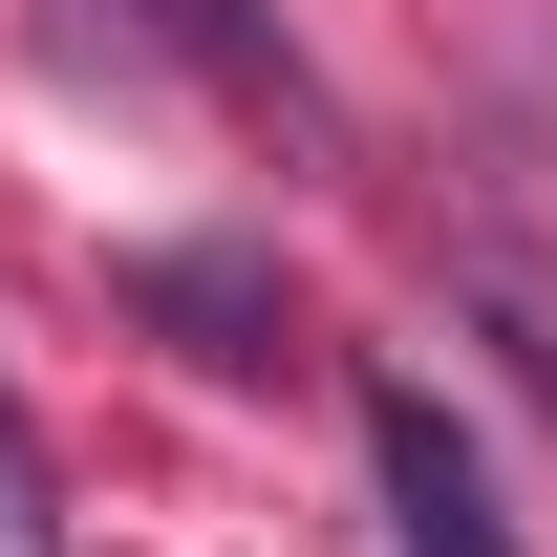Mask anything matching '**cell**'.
<instances>
[{
    "label": "cell",
    "mask_w": 557,
    "mask_h": 557,
    "mask_svg": "<svg viewBox=\"0 0 557 557\" xmlns=\"http://www.w3.org/2000/svg\"><path fill=\"white\" fill-rule=\"evenodd\" d=\"M364 472H386V536L408 557H515V515H493V450L450 429V386H364Z\"/></svg>",
    "instance_id": "cell-1"
},
{
    "label": "cell",
    "mask_w": 557,
    "mask_h": 557,
    "mask_svg": "<svg viewBox=\"0 0 557 557\" xmlns=\"http://www.w3.org/2000/svg\"><path fill=\"white\" fill-rule=\"evenodd\" d=\"M129 322H172V364H214V386H278V364H300V300H278V258H236V236H150Z\"/></svg>",
    "instance_id": "cell-2"
},
{
    "label": "cell",
    "mask_w": 557,
    "mask_h": 557,
    "mask_svg": "<svg viewBox=\"0 0 557 557\" xmlns=\"http://www.w3.org/2000/svg\"><path fill=\"white\" fill-rule=\"evenodd\" d=\"M108 22H129V44H172V65H194L236 129H278V150H322V129H344V108H322V65L278 44V0H108Z\"/></svg>",
    "instance_id": "cell-3"
},
{
    "label": "cell",
    "mask_w": 557,
    "mask_h": 557,
    "mask_svg": "<svg viewBox=\"0 0 557 557\" xmlns=\"http://www.w3.org/2000/svg\"><path fill=\"white\" fill-rule=\"evenodd\" d=\"M0 557H65V493H44V429H22V386H0Z\"/></svg>",
    "instance_id": "cell-4"
}]
</instances>
